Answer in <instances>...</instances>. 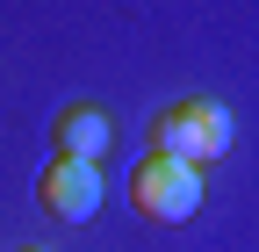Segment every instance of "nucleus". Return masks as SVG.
Returning <instances> with one entry per match:
<instances>
[{
  "instance_id": "1",
  "label": "nucleus",
  "mask_w": 259,
  "mask_h": 252,
  "mask_svg": "<svg viewBox=\"0 0 259 252\" xmlns=\"http://www.w3.org/2000/svg\"><path fill=\"white\" fill-rule=\"evenodd\" d=\"M151 151H166L180 166H209L231 151V108L209 101V94H187V101H166L151 115Z\"/></svg>"
},
{
  "instance_id": "2",
  "label": "nucleus",
  "mask_w": 259,
  "mask_h": 252,
  "mask_svg": "<svg viewBox=\"0 0 259 252\" xmlns=\"http://www.w3.org/2000/svg\"><path fill=\"white\" fill-rule=\"evenodd\" d=\"M130 209H137L144 224H187V216L202 209V166H180L166 151H144V159L130 166Z\"/></svg>"
},
{
  "instance_id": "3",
  "label": "nucleus",
  "mask_w": 259,
  "mask_h": 252,
  "mask_svg": "<svg viewBox=\"0 0 259 252\" xmlns=\"http://www.w3.org/2000/svg\"><path fill=\"white\" fill-rule=\"evenodd\" d=\"M36 202L58 224H94L101 216V166H79V159H51L36 180Z\"/></svg>"
},
{
  "instance_id": "4",
  "label": "nucleus",
  "mask_w": 259,
  "mask_h": 252,
  "mask_svg": "<svg viewBox=\"0 0 259 252\" xmlns=\"http://www.w3.org/2000/svg\"><path fill=\"white\" fill-rule=\"evenodd\" d=\"M51 144H58V159L101 166V159H108V144H115V122H108V108H101V101H72V108H58Z\"/></svg>"
},
{
  "instance_id": "5",
  "label": "nucleus",
  "mask_w": 259,
  "mask_h": 252,
  "mask_svg": "<svg viewBox=\"0 0 259 252\" xmlns=\"http://www.w3.org/2000/svg\"><path fill=\"white\" fill-rule=\"evenodd\" d=\"M15 252H44V245H15Z\"/></svg>"
}]
</instances>
